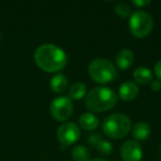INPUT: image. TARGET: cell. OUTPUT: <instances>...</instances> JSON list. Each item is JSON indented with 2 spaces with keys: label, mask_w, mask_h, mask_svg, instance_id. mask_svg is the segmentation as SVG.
<instances>
[{
  "label": "cell",
  "mask_w": 161,
  "mask_h": 161,
  "mask_svg": "<svg viewBox=\"0 0 161 161\" xmlns=\"http://www.w3.org/2000/svg\"><path fill=\"white\" fill-rule=\"evenodd\" d=\"M34 61L42 71L55 73L64 69L67 58L65 52L60 47L52 43H45L36 50Z\"/></svg>",
  "instance_id": "1"
},
{
  "label": "cell",
  "mask_w": 161,
  "mask_h": 161,
  "mask_svg": "<svg viewBox=\"0 0 161 161\" xmlns=\"http://www.w3.org/2000/svg\"><path fill=\"white\" fill-rule=\"evenodd\" d=\"M118 101V95L112 88L98 86L88 92L85 97V106L94 113H103L112 109Z\"/></svg>",
  "instance_id": "2"
},
{
  "label": "cell",
  "mask_w": 161,
  "mask_h": 161,
  "mask_svg": "<svg viewBox=\"0 0 161 161\" xmlns=\"http://www.w3.org/2000/svg\"><path fill=\"white\" fill-rule=\"evenodd\" d=\"M103 132L112 139H121L129 134L131 129V120L123 113L109 115L102 124Z\"/></svg>",
  "instance_id": "3"
},
{
  "label": "cell",
  "mask_w": 161,
  "mask_h": 161,
  "mask_svg": "<svg viewBox=\"0 0 161 161\" xmlns=\"http://www.w3.org/2000/svg\"><path fill=\"white\" fill-rule=\"evenodd\" d=\"M88 74L96 83L107 84L117 77V69L106 58H95L88 65Z\"/></svg>",
  "instance_id": "4"
},
{
  "label": "cell",
  "mask_w": 161,
  "mask_h": 161,
  "mask_svg": "<svg viewBox=\"0 0 161 161\" xmlns=\"http://www.w3.org/2000/svg\"><path fill=\"white\" fill-rule=\"evenodd\" d=\"M152 29H153V19L149 12L137 10L129 17V30L135 38H146L149 36Z\"/></svg>",
  "instance_id": "5"
},
{
  "label": "cell",
  "mask_w": 161,
  "mask_h": 161,
  "mask_svg": "<svg viewBox=\"0 0 161 161\" xmlns=\"http://www.w3.org/2000/svg\"><path fill=\"white\" fill-rule=\"evenodd\" d=\"M74 106L72 101L67 96H58L53 99L50 106V112L54 119L64 121L72 116Z\"/></svg>",
  "instance_id": "6"
},
{
  "label": "cell",
  "mask_w": 161,
  "mask_h": 161,
  "mask_svg": "<svg viewBox=\"0 0 161 161\" xmlns=\"http://www.w3.org/2000/svg\"><path fill=\"white\" fill-rule=\"evenodd\" d=\"M58 140L64 146L74 145L80 137V129L74 123H65L58 127L56 132Z\"/></svg>",
  "instance_id": "7"
},
{
  "label": "cell",
  "mask_w": 161,
  "mask_h": 161,
  "mask_svg": "<svg viewBox=\"0 0 161 161\" xmlns=\"http://www.w3.org/2000/svg\"><path fill=\"white\" fill-rule=\"evenodd\" d=\"M120 156L123 161H141L142 148L137 141L127 140L121 146Z\"/></svg>",
  "instance_id": "8"
},
{
  "label": "cell",
  "mask_w": 161,
  "mask_h": 161,
  "mask_svg": "<svg viewBox=\"0 0 161 161\" xmlns=\"http://www.w3.org/2000/svg\"><path fill=\"white\" fill-rule=\"evenodd\" d=\"M139 94V88L135 82H125L120 85L118 91V96L123 101H134Z\"/></svg>",
  "instance_id": "9"
},
{
  "label": "cell",
  "mask_w": 161,
  "mask_h": 161,
  "mask_svg": "<svg viewBox=\"0 0 161 161\" xmlns=\"http://www.w3.org/2000/svg\"><path fill=\"white\" fill-rule=\"evenodd\" d=\"M115 62L118 69H127L134 64L135 62V54L131 50L124 49L119 51L115 58Z\"/></svg>",
  "instance_id": "10"
},
{
  "label": "cell",
  "mask_w": 161,
  "mask_h": 161,
  "mask_svg": "<svg viewBox=\"0 0 161 161\" xmlns=\"http://www.w3.org/2000/svg\"><path fill=\"white\" fill-rule=\"evenodd\" d=\"M78 124L84 130L92 131L99 126V119L93 113H84L78 118Z\"/></svg>",
  "instance_id": "11"
},
{
  "label": "cell",
  "mask_w": 161,
  "mask_h": 161,
  "mask_svg": "<svg viewBox=\"0 0 161 161\" xmlns=\"http://www.w3.org/2000/svg\"><path fill=\"white\" fill-rule=\"evenodd\" d=\"M150 132H151V128L145 121H139L132 127L131 135L137 141H145L149 138Z\"/></svg>",
  "instance_id": "12"
},
{
  "label": "cell",
  "mask_w": 161,
  "mask_h": 161,
  "mask_svg": "<svg viewBox=\"0 0 161 161\" xmlns=\"http://www.w3.org/2000/svg\"><path fill=\"white\" fill-rule=\"evenodd\" d=\"M67 84H69V80L67 77L63 74H55L53 77L51 78V82H50V87L56 94H61L67 88Z\"/></svg>",
  "instance_id": "13"
},
{
  "label": "cell",
  "mask_w": 161,
  "mask_h": 161,
  "mask_svg": "<svg viewBox=\"0 0 161 161\" xmlns=\"http://www.w3.org/2000/svg\"><path fill=\"white\" fill-rule=\"evenodd\" d=\"M132 76H134V80H136V83L141 84V85H147L152 80L151 69L145 66H140L135 69Z\"/></svg>",
  "instance_id": "14"
},
{
  "label": "cell",
  "mask_w": 161,
  "mask_h": 161,
  "mask_svg": "<svg viewBox=\"0 0 161 161\" xmlns=\"http://www.w3.org/2000/svg\"><path fill=\"white\" fill-rule=\"evenodd\" d=\"M86 94V85L84 83H74L71 87L69 88V98L74 99V101H80Z\"/></svg>",
  "instance_id": "15"
},
{
  "label": "cell",
  "mask_w": 161,
  "mask_h": 161,
  "mask_svg": "<svg viewBox=\"0 0 161 161\" xmlns=\"http://www.w3.org/2000/svg\"><path fill=\"white\" fill-rule=\"evenodd\" d=\"M72 158L75 161H90V150L85 146H76L72 150Z\"/></svg>",
  "instance_id": "16"
},
{
  "label": "cell",
  "mask_w": 161,
  "mask_h": 161,
  "mask_svg": "<svg viewBox=\"0 0 161 161\" xmlns=\"http://www.w3.org/2000/svg\"><path fill=\"white\" fill-rule=\"evenodd\" d=\"M115 11H116V14L118 17L123 19H126L128 17L131 16V8H130L129 5L125 3H118L115 8Z\"/></svg>",
  "instance_id": "17"
},
{
  "label": "cell",
  "mask_w": 161,
  "mask_h": 161,
  "mask_svg": "<svg viewBox=\"0 0 161 161\" xmlns=\"http://www.w3.org/2000/svg\"><path fill=\"white\" fill-rule=\"evenodd\" d=\"M96 148H97V151H98L101 154H104V156H108V154H110L113 152V149H114L113 143L109 142L108 140H105V139H103L102 141H99L98 145L96 146Z\"/></svg>",
  "instance_id": "18"
},
{
  "label": "cell",
  "mask_w": 161,
  "mask_h": 161,
  "mask_svg": "<svg viewBox=\"0 0 161 161\" xmlns=\"http://www.w3.org/2000/svg\"><path fill=\"white\" fill-rule=\"evenodd\" d=\"M87 140H88V143H90L91 146L96 147V146L98 145L99 141L103 140V137H102V135H99V134H92V135L88 136Z\"/></svg>",
  "instance_id": "19"
},
{
  "label": "cell",
  "mask_w": 161,
  "mask_h": 161,
  "mask_svg": "<svg viewBox=\"0 0 161 161\" xmlns=\"http://www.w3.org/2000/svg\"><path fill=\"white\" fill-rule=\"evenodd\" d=\"M150 0H132L131 3L134 6H136L137 8H142V7H146V6L150 5Z\"/></svg>",
  "instance_id": "20"
},
{
  "label": "cell",
  "mask_w": 161,
  "mask_h": 161,
  "mask_svg": "<svg viewBox=\"0 0 161 161\" xmlns=\"http://www.w3.org/2000/svg\"><path fill=\"white\" fill-rule=\"evenodd\" d=\"M154 74H156L157 78L161 82V60L159 61L156 64V66H154Z\"/></svg>",
  "instance_id": "21"
},
{
  "label": "cell",
  "mask_w": 161,
  "mask_h": 161,
  "mask_svg": "<svg viewBox=\"0 0 161 161\" xmlns=\"http://www.w3.org/2000/svg\"><path fill=\"white\" fill-rule=\"evenodd\" d=\"M151 90L154 91V92H159L161 91V82L159 80H153L151 83Z\"/></svg>",
  "instance_id": "22"
},
{
  "label": "cell",
  "mask_w": 161,
  "mask_h": 161,
  "mask_svg": "<svg viewBox=\"0 0 161 161\" xmlns=\"http://www.w3.org/2000/svg\"><path fill=\"white\" fill-rule=\"evenodd\" d=\"M90 161H107V160H105V159H101V158H95V159H92V160H90Z\"/></svg>",
  "instance_id": "23"
},
{
  "label": "cell",
  "mask_w": 161,
  "mask_h": 161,
  "mask_svg": "<svg viewBox=\"0 0 161 161\" xmlns=\"http://www.w3.org/2000/svg\"><path fill=\"white\" fill-rule=\"evenodd\" d=\"M159 151H160V156H161V145H160V148H159Z\"/></svg>",
  "instance_id": "24"
},
{
  "label": "cell",
  "mask_w": 161,
  "mask_h": 161,
  "mask_svg": "<svg viewBox=\"0 0 161 161\" xmlns=\"http://www.w3.org/2000/svg\"><path fill=\"white\" fill-rule=\"evenodd\" d=\"M0 40H1V32H0Z\"/></svg>",
  "instance_id": "25"
}]
</instances>
